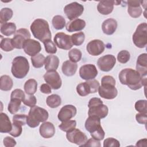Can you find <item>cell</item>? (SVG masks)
<instances>
[{
    "mask_svg": "<svg viewBox=\"0 0 147 147\" xmlns=\"http://www.w3.org/2000/svg\"><path fill=\"white\" fill-rule=\"evenodd\" d=\"M119 80L122 84L126 85L133 90L140 89L146 83V77H142L136 71L131 68L122 69L118 75Z\"/></svg>",
    "mask_w": 147,
    "mask_h": 147,
    "instance_id": "cell-1",
    "label": "cell"
},
{
    "mask_svg": "<svg viewBox=\"0 0 147 147\" xmlns=\"http://www.w3.org/2000/svg\"><path fill=\"white\" fill-rule=\"evenodd\" d=\"M30 29L33 36L40 41L44 42L47 40H51L52 34L46 20L42 18L35 20L32 23Z\"/></svg>",
    "mask_w": 147,
    "mask_h": 147,
    "instance_id": "cell-2",
    "label": "cell"
},
{
    "mask_svg": "<svg viewBox=\"0 0 147 147\" xmlns=\"http://www.w3.org/2000/svg\"><path fill=\"white\" fill-rule=\"evenodd\" d=\"M49 117L48 112L44 109L37 106L30 107L27 116L26 124L30 127L38 126L40 122L46 121Z\"/></svg>",
    "mask_w": 147,
    "mask_h": 147,
    "instance_id": "cell-3",
    "label": "cell"
},
{
    "mask_svg": "<svg viewBox=\"0 0 147 147\" xmlns=\"http://www.w3.org/2000/svg\"><path fill=\"white\" fill-rule=\"evenodd\" d=\"M11 72L14 77L22 79L25 77L29 71V64L27 59L24 56H17L13 61Z\"/></svg>",
    "mask_w": 147,
    "mask_h": 147,
    "instance_id": "cell-4",
    "label": "cell"
},
{
    "mask_svg": "<svg viewBox=\"0 0 147 147\" xmlns=\"http://www.w3.org/2000/svg\"><path fill=\"white\" fill-rule=\"evenodd\" d=\"M88 107V116L97 117L100 119L105 118L109 112L107 106L103 105L102 100L99 98H92L89 100Z\"/></svg>",
    "mask_w": 147,
    "mask_h": 147,
    "instance_id": "cell-5",
    "label": "cell"
},
{
    "mask_svg": "<svg viewBox=\"0 0 147 147\" xmlns=\"http://www.w3.org/2000/svg\"><path fill=\"white\" fill-rule=\"evenodd\" d=\"M132 40L134 45L139 48H143L146 46L147 24L146 22L141 23L138 25L133 35Z\"/></svg>",
    "mask_w": 147,
    "mask_h": 147,
    "instance_id": "cell-6",
    "label": "cell"
},
{
    "mask_svg": "<svg viewBox=\"0 0 147 147\" xmlns=\"http://www.w3.org/2000/svg\"><path fill=\"white\" fill-rule=\"evenodd\" d=\"M85 128L91 137L98 136L104 132L100 124V119L95 116H88L85 122Z\"/></svg>",
    "mask_w": 147,
    "mask_h": 147,
    "instance_id": "cell-7",
    "label": "cell"
},
{
    "mask_svg": "<svg viewBox=\"0 0 147 147\" xmlns=\"http://www.w3.org/2000/svg\"><path fill=\"white\" fill-rule=\"evenodd\" d=\"M84 11V7L80 3L74 2L67 5L64 8V12L67 18L71 20L80 16Z\"/></svg>",
    "mask_w": 147,
    "mask_h": 147,
    "instance_id": "cell-8",
    "label": "cell"
},
{
    "mask_svg": "<svg viewBox=\"0 0 147 147\" xmlns=\"http://www.w3.org/2000/svg\"><path fill=\"white\" fill-rule=\"evenodd\" d=\"M30 32L25 28H21L17 30L12 38L14 47L19 49L23 48L24 42L26 40L30 39Z\"/></svg>",
    "mask_w": 147,
    "mask_h": 147,
    "instance_id": "cell-9",
    "label": "cell"
},
{
    "mask_svg": "<svg viewBox=\"0 0 147 147\" xmlns=\"http://www.w3.org/2000/svg\"><path fill=\"white\" fill-rule=\"evenodd\" d=\"M66 138L68 141L75 144L80 146H83L87 141V136L78 129H74L67 132Z\"/></svg>",
    "mask_w": 147,
    "mask_h": 147,
    "instance_id": "cell-10",
    "label": "cell"
},
{
    "mask_svg": "<svg viewBox=\"0 0 147 147\" xmlns=\"http://www.w3.org/2000/svg\"><path fill=\"white\" fill-rule=\"evenodd\" d=\"M53 41L58 48L64 50H69L73 46L71 36L63 32L56 33L54 37Z\"/></svg>",
    "mask_w": 147,
    "mask_h": 147,
    "instance_id": "cell-11",
    "label": "cell"
},
{
    "mask_svg": "<svg viewBox=\"0 0 147 147\" xmlns=\"http://www.w3.org/2000/svg\"><path fill=\"white\" fill-rule=\"evenodd\" d=\"M43 78L45 82L53 90H58L61 87L62 81L56 71H47L44 75Z\"/></svg>",
    "mask_w": 147,
    "mask_h": 147,
    "instance_id": "cell-12",
    "label": "cell"
},
{
    "mask_svg": "<svg viewBox=\"0 0 147 147\" xmlns=\"http://www.w3.org/2000/svg\"><path fill=\"white\" fill-rule=\"evenodd\" d=\"M116 63V58L113 55H106L99 57L97 61L98 68L103 72H109Z\"/></svg>",
    "mask_w": 147,
    "mask_h": 147,
    "instance_id": "cell-13",
    "label": "cell"
},
{
    "mask_svg": "<svg viewBox=\"0 0 147 147\" xmlns=\"http://www.w3.org/2000/svg\"><path fill=\"white\" fill-rule=\"evenodd\" d=\"M115 85L111 84H101L98 88L99 95L106 99H113L118 94Z\"/></svg>",
    "mask_w": 147,
    "mask_h": 147,
    "instance_id": "cell-14",
    "label": "cell"
},
{
    "mask_svg": "<svg viewBox=\"0 0 147 147\" xmlns=\"http://www.w3.org/2000/svg\"><path fill=\"white\" fill-rule=\"evenodd\" d=\"M97 75L98 70L94 64H84L79 69L80 77L85 80L94 79Z\"/></svg>",
    "mask_w": 147,
    "mask_h": 147,
    "instance_id": "cell-15",
    "label": "cell"
},
{
    "mask_svg": "<svg viewBox=\"0 0 147 147\" xmlns=\"http://www.w3.org/2000/svg\"><path fill=\"white\" fill-rule=\"evenodd\" d=\"M105 49L103 42L100 40L95 39L90 41L86 46L88 53L92 56H98L102 53Z\"/></svg>",
    "mask_w": 147,
    "mask_h": 147,
    "instance_id": "cell-16",
    "label": "cell"
},
{
    "mask_svg": "<svg viewBox=\"0 0 147 147\" xmlns=\"http://www.w3.org/2000/svg\"><path fill=\"white\" fill-rule=\"evenodd\" d=\"M23 49L28 55L34 56L41 51V46L38 41L30 38L25 41L23 45Z\"/></svg>",
    "mask_w": 147,
    "mask_h": 147,
    "instance_id": "cell-17",
    "label": "cell"
},
{
    "mask_svg": "<svg viewBox=\"0 0 147 147\" xmlns=\"http://www.w3.org/2000/svg\"><path fill=\"white\" fill-rule=\"evenodd\" d=\"M76 108L72 105H67L61 107L58 113V119L61 122L70 120L76 114Z\"/></svg>",
    "mask_w": 147,
    "mask_h": 147,
    "instance_id": "cell-18",
    "label": "cell"
},
{
    "mask_svg": "<svg viewBox=\"0 0 147 147\" xmlns=\"http://www.w3.org/2000/svg\"><path fill=\"white\" fill-rule=\"evenodd\" d=\"M141 1H129L127 3V12L132 18L140 17L142 13V8L140 6Z\"/></svg>",
    "mask_w": 147,
    "mask_h": 147,
    "instance_id": "cell-19",
    "label": "cell"
},
{
    "mask_svg": "<svg viewBox=\"0 0 147 147\" xmlns=\"http://www.w3.org/2000/svg\"><path fill=\"white\" fill-rule=\"evenodd\" d=\"M136 71L144 78L147 74V54L142 53L139 55L136 62Z\"/></svg>",
    "mask_w": 147,
    "mask_h": 147,
    "instance_id": "cell-20",
    "label": "cell"
},
{
    "mask_svg": "<svg viewBox=\"0 0 147 147\" xmlns=\"http://www.w3.org/2000/svg\"><path fill=\"white\" fill-rule=\"evenodd\" d=\"M40 135L44 138L52 137L55 133V127L53 124L50 122H44L39 129Z\"/></svg>",
    "mask_w": 147,
    "mask_h": 147,
    "instance_id": "cell-21",
    "label": "cell"
},
{
    "mask_svg": "<svg viewBox=\"0 0 147 147\" xmlns=\"http://www.w3.org/2000/svg\"><path fill=\"white\" fill-rule=\"evenodd\" d=\"M86 26V22L84 20L76 18L68 22L65 27L66 30L69 32H74L83 30Z\"/></svg>",
    "mask_w": 147,
    "mask_h": 147,
    "instance_id": "cell-22",
    "label": "cell"
},
{
    "mask_svg": "<svg viewBox=\"0 0 147 147\" xmlns=\"http://www.w3.org/2000/svg\"><path fill=\"white\" fill-rule=\"evenodd\" d=\"M117 22L113 18H108L105 20L102 24V29L103 33L107 35L113 34L117 28Z\"/></svg>",
    "mask_w": 147,
    "mask_h": 147,
    "instance_id": "cell-23",
    "label": "cell"
},
{
    "mask_svg": "<svg viewBox=\"0 0 147 147\" xmlns=\"http://www.w3.org/2000/svg\"><path fill=\"white\" fill-rule=\"evenodd\" d=\"M114 1H102L97 5L98 11L102 15L110 14L114 9Z\"/></svg>",
    "mask_w": 147,
    "mask_h": 147,
    "instance_id": "cell-24",
    "label": "cell"
},
{
    "mask_svg": "<svg viewBox=\"0 0 147 147\" xmlns=\"http://www.w3.org/2000/svg\"><path fill=\"white\" fill-rule=\"evenodd\" d=\"M78 65L76 63H74L70 60L64 61L61 67V70L64 75L67 76H72L76 72Z\"/></svg>",
    "mask_w": 147,
    "mask_h": 147,
    "instance_id": "cell-25",
    "label": "cell"
},
{
    "mask_svg": "<svg viewBox=\"0 0 147 147\" xmlns=\"http://www.w3.org/2000/svg\"><path fill=\"white\" fill-rule=\"evenodd\" d=\"M12 129L11 123L7 115L3 113L0 114V132L2 133H9Z\"/></svg>",
    "mask_w": 147,
    "mask_h": 147,
    "instance_id": "cell-26",
    "label": "cell"
},
{
    "mask_svg": "<svg viewBox=\"0 0 147 147\" xmlns=\"http://www.w3.org/2000/svg\"><path fill=\"white\" fill-rule=\"evenodd\" d=\"M59 64V59L55 55H48L45 60V69L47 71H56Z\"/></svg>",
    "mask_w": 147,
    "mask_h": 147,
    "instance_id": "cell-27",
    "label": "cell"
},
{
    "mask_svg": "<svg viewBox=\"0 0 147 147\" xmlns=\"http://www.w3.org/2000/svg\"><path fill=\"white\" fill-rule=\"evenodd\" d=\"M16 25L13 22H6L1 26V33L6 36H10L16 32Z\"/></svg>",
    "mask_w": 147,
    "mask_h": 147,
    "instance_id": "cell-28",
    "label": "cell"
},
{
    "mask_svg": "<svg viewBox=\"0 0 147 147\" xmlns=\"http://www.w3.org/2000/svg\"><path fill=\"white\" fill-rule=\"evenodd\" d=\"M13 86L12 79L8 75H2L0 78V89L2 91H7L10 90Z\"/></svg>",
    "mask_w": 147,
    "mask_h": 147,
    "instance_id": "cell-29",
    "label": "cell"
},
{
    "mask_svg": "<svg viewBox=\"0 0 147 147\" xmlns=\"http://www.w3.org/2000/svg\"><path fill=\"white\" fill-rule=\"evenodd\" d=\"M24 88L26 94L33 95L37 90V82L35 79H30L26 81L24 84Z\"/></svg>",
    "mask_w": 147,
    "mask_h": 147,
    "instance_id": "cell-30",
    "label": "cell"
},
{
    "mask_svg": "<svg viewBox=\"0 0 147 147\" xmlns=\"http://www.w3.org/2000/svg\"><path fill=\"white\" fill-rule=\"evenodd\" d=\"M76 91L81 96H85L91 94V89L87 81L78 84L76 86Z\"/></svg>",
    "mask_w": 147,
    "mask_h": 147,
    "instance_id": "cell-31",
    "label": "cell"
},
{
    "mask_svg": "<svg viewBox=\"0 0 147 147\" xmlns=\"http://www.w3.org/2000/svg\"><path fill=\"white\" fill-rule=\"evenodd\" d=\"M46 102L48 107L51 108H56L61 103V97L57 94H52L47 98Z\"/></svg>",
    "mask_w": 147,
    "mask_h": 147,
    "instance_id": "cell-32",
    "label": "cell"
},
{
    "mask_svg": "<svg viewBox=\"0 0 147 147\" xmlns=\"http://www.w3.org/2000/svg\"><path fill=\"white\" fill-rule=\"evenodd\" d=\"M22 100L18 98H10V101L8 105L7 110L11 114H15L20 109Z\"/></svg>",
    "mask_w": 147,
    "mask_h": 147,
    "instance_id": "cell-33",
    "label": "cell"
},
{
    "mask_svg": "<svg viewBox=\"0 0 147 147\" xmlns=\"http://www.w3.org/2000/svg\"><path fill=\"white\" fill-rule=\"evenodd\" d=\"M13 14V10L10 8L4 7L0 11V22L1 24L6 23L10 20Z\"/></svg>",
    "mask_w": 147,
    "mask_h": 147,
    "instance_id": "cell-34",
    "label": "cell"
},
{
    "mask_svg": "<svg viewBox=\"0 0 147 147\" xmlns=\"http://www.w3.org/2000/svg\"><path fill=\"white\" fill-rule=\"evenodd\" d=\"M33 66L34 68H39L43 66L45 64V57L41 53H38L34 56H32L30 58Z\"/></svg>",
    "mask_w": 147,
    "mask_h": 147,
    "instance_id": "cell-35",
    "label": "cell"
},
{
    "mask_svg": "<svg viewBox=\"0 0 147 147\" xmlns=\"http://www.w3.org/2000/svg\"><path fill=\"white\" fill-rule=\"evenodd\" d=\"M52 23L55 29L61 30L65 26V20L64 18L60 15L55 16L53 17Z\"/></svg>",
    "mask_w": 147,
    "mask_h": 147,
    "instance_id": "cell-36",
    "label": "cell"
},
{
    "mask_svg": "<svg viewBox=\"0 0 147 147\" xmlns=\"http://www.w3.org/2000/svg\"><path fill=\"white\" fill-rule=\"evenodd\" d=\"M1 37V41L0 43V47L1 49L5 52H10L14 48V46L12 42V39L10 38H2Z\"/></svg>",
    "mask_w": 147,
    "mask_h": 147,
    "instance_id": "cell-37",
    "label": "cell"
},
{
    "mask_svg": "<svg viewBox=\"0 0 147 147\" xmlns=\"http://www.w3.org/2000/svg\"><path fill=\"white\" fill-rule=\"evenodd\" d=\"M76 121L75 120H68L67 121L62 122L61 124L59 125V127L63 131L68 132L76 127Z\"/></svg>",
    "mask_w": 147,
    "mask_h": 147,
    "instance_id": "cell-38",
    "label": "cell"
},
{
    "mask_svg": "<svg viewBox=\"0 0 147 147\" xmlns=\"http://www.w3.org/2000/svg\"><path fill=\"white\" fill-rule=\"evenodd\" d=\"M71 41L74 45L80 46L84 41L85 40V34L83 32H78L74 33L71 36Z\"/></svg>",
    "mask_w": 147,
    "mask_h": 147,
    "instance_id": "cell-39",
    "label": "cell"
},
{
    "mask_svg": "<svg viewBox=\"0 0 147 147\" xmlns=\"http://www.w3.org/2000/svg\"><path fill=\"white\" fill-rule=\"evenodd\" d=\"M82 52L77 48L72 49L68 52V57L70 61L74 63H76L82 59Z\"/></svg>",
    "mask_w": 147,
    "mask_h": 147,
    "instance_id": "cell-40",
    "label": "cell"
},
{
    "mask_svg": "<svg viewBox=\"0 0 147 147\" xmlns=\"http://www.w3.org/2000/svg\"><path fill=\"white\" fill-rule=\"evenodd\" d=\"M46 52L49 54H54L57 52L56 44L51 40H48L43 42Z\"/></svg>",
    "mask_w": 147,
    "mask_h": 147,
    "instance_id": "cell-41",
    "label": "cell"
},
{
    "mask_svg": "<svg viewBox=\"0 0 147 147\" xmlns=\"http://www.w3.org/2000/svg\"><path fill=\"white\" fill-rule=\"evenodd\" d=\"M130 58V54L129 51L126 50H122L117 55V60L118 61L122 64H125Z\"/></svg>",
    "mask_w": 147,
    "mask_h": 147,
    "instance_id": "cell-42",
    "label": "cell"
},
{
    "mask_svg": "<svg viewBox=\"0 0 147 147\" xmlns=\"http://www.w3.org/2000/svg\"><path fill=\"white\" fill-rule=\"evenodd\" d=\"M136 110L142 113H147V102L146 100H138L135 103Z\"/></svg>",
    "mask_w": 147,
    "mask_h": 147,
    "instance_id": "cell-43",
    "label": "cell"
},
{
    "mask_svg": "<svg viewBox=\"0 0 147 147\" xmlns=\"http://www.w3.org/2000/svg\"><path fill=\"white\" fill-rule=\"evenodd\" d=\"M22 102L25 105L30 107H32L36 106L37 103V99L33 95L27 94L25 95Z\"/></svg>",
    "mask_w": 147,
    "mask_h": 147,
    "instance_id": "cell-44",
    "label": "cell"
},
{
    "mask_svg": "<svg viewBox=\"0 0 147 147\" xmlns=\"http://www.w3.org/2000/svg\"><path fill=\"white\" fill-rule=\"evenodd\" d=\"M22 131V125H19L18 123L13 122L12 123V129L9 132V134L14 137H19Z\"/></svg>",
    "mask_w": 147,
    "mask_h": 147,
    "instance_id": "cell-45",
    "label": "cell"
},
{
    "mask_svg": "<svg viewBox=\"0 0 147 147\" xmlns=\"http://www.w3.org/2000/svg\"><path fill=\"white\" fill-rule=\"evenodd\" d=\"M27 115L25 114H15L13 117V122L18 123L22 126L26 123Z\"/></svg>",
    "mask_w": 147,
    "mask_h": 147,
    "instance_id": "cell-46",
    "label": "cell"
},
{
    "mask_svg": "<svg viewBox=\"0 0 147 147\" xmlns=\"http://www.w3.org/2000/svg\"><path fill=\"white\" fill-rule=\"evenodd\" d=\"M103 146L104 147H111V146L119 147L120 146V143L117 140L112 137H109L104 140Z\"/></svg>",
    "mask_w": 147,
    "mask_h": 147,
    "instance_id": "cell-47",
    "label": "cell"
},
{
    "mask_svg": "<svg viewBox=\"0 0 147 147\" xmlns=\"http://www.w3.org/2000/svg\"><path fill=\"white\" fill-rule=\"evenodd\" d=\"M25 94L24 93V92L21 90V89H15L14 90L10 95V98H18L20 99L21 100H22V101H23L24 98H25Z\"/></svg>",
    "mask_w": 147,
    "mask_h": 147,
    "instance_id": "cell-48",
    "label": "cell"
},
{
    "mask_svg": "<svg viewBox=\"0 0 147 147\" xmlns=\"http://www.w3.org/2000/svg\"><path fill=\"white\" fill-rule=\"evenodd\" d=\"M87 82L88 83L91 89V94L95 93L97 92L98 90V88L100 86L98 80H95V79H92V80H87Z\"/></svg>",
    "mask_w": 147,
    "mask_h": 147,
    "instance_id": "cell-49",
    "label": "cell"
},
{
    "mask_svg": "<svg viewBox=\"0 0 147 147\" xmlns=\"http://www.w3.org/2000/svg\"><path fill=\"white\" fill-rule=\"evenodd\" d=\"M136 119L137 122L140 124H146L147 121V113H140L136 115Z\"/></svg>",
    "mask_w": 147,
    "mask_h": 147,
    "instance_id": "cell-50",
    "label": "cell"
},
{
    "mask_svg": "<svg viewBox=\"0 0 147 147\" xmlns=\"http://www.w3.org/2000/svg\"><path fill=\"white\" fill-rule=\"evenodd\" d=\"M3 145L6 147H13L16 145V141L12 137L7 136L3 140Z\"/></svg>",
    "mask_w": 147,
    "mask_h": 147,
    "instance_id": "cell-51",
    "label": "cell"
},
{
    "mask_svg": "<svg viewBox=\"0 0 147 147\" xmlns=\"http://www.w3.org/2000/svg\"><path fill=\"white\" fill-rule=\"evenodd\" d=\"M83 146H94V147H100V144L99 140H95L91 138L88 140L83 145Z\"/></svg>",
    "mask_w": 147,
    "mask_h": 147,
    "instance_id": "cell-52",
    "label": "cell"
},
{
    "mask_svg": "<svg viewBox=\"0 0 147 147\" xmlns=\"http://www.w3.org/2000/svg\"><path fill=\"white\" fill-rule=\"evenodd\" d=\"M101 84H111L115 86V80L112 76L106 75L102 77Z\"/></svg>",
    "mask_w": 147,
    "mask_h": 147,
    "instance_id": "cell-53",
    "label": "cell"
},
{
    "mask_svg": "<svg viewBox=\"0 0 147 147\" xmlns=\"http://www.w3.org/2000/svg\"><path fill=\"white\" fill-rule=\"evenodd\" d=\"M51 88H52L49 84H48L47 83H44L41 85L40 90L41 92L46 94H51L52 92Z\"/></svg>",
    "mask_w": 147,
    "mask_h": 147,
    "instance_id": "cell-54",
    "label": "cell"
},
{
    "mask_svg": "<svg viewBox=\"0 0 147 147\" xmlns=\"http://www.w3.org/2000/svg\"><path fill=\"white\" fill-rule=\"evenodd\" d=\"M146 139H141L137 142V144L136 145V146H144L146 145Z\"/></svg>",
    "mask_w": 147,
    "mask_h": 147,
    "instance_id": "cell-55",
    "label": "cell"
}]
</instances>
